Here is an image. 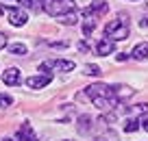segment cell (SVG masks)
Listing matches in <instances>:
<instances>
[{
    "mask_svg": "<svg viewBox=\"0 0 148 141\" xmlns=\"http://www.w3.org/2000/svg\"><path fill=\"white\" fill-rule=\"evenodd\" d=\"M131 57H133V59H137V61H146V59H148V41L135 46L133 52H131Z\"/></svg>",
    "mask_w": 148,
    "mask_h": 141,
    "instance_id": "cell-12",
    "label": "cell"
},
{
    "mask_svg": "<svg viewBox=\"0 0 148 141\" xmlns=\"http://www.w3.org/2000/svg\"><path fill=\"white\" fill-rule=\"evenodd\" d=\"M15 139L18 141H37V135L33 132V126L31 124H22L15 132Z\"/></svg>",
    "mask_w": 148,
    "mask_h": 141,
    "instance_id": "cell-11",
    "label": "cell"
},
{
    "mask_svg": "<svg viewBox=\"0 0 148 141\" xmlns=\"http://www.w3.org/2000/svg\"><path fill=\"white\" fill-rule=\"evenodd\" d=\"M2 82L9 85V87L20 85V82H22V74H20V69L18 67H9L7 72H2Z\"/></svg>",
    "mask_w": 148,
    "mask_h": 141,
    "instance_id": "cell-8",
    "label": "cell"
},
{
    "mask_svg": "<svg viewBox=\"0 0 148 141\" xmlns=\"http://www.w3.org/2000/svg\"><path fill=\"white\" fill-rule=\"evenodd\" d=\"M2 141H11V139H2Z\"/></svg>",
    "mask_w": 148,
    "mask_h": 141,
    "instance_id": "cell-22",
    "label": "cell"
},
{
    "mask_svg": "<svg viewBox=\"0 0 148 141\" xmlns=\"http://www.w3.org/2000/svg\"><path fill=\"white\" fill-rule=\"evenodd\" d=\"M98 132H96V141H118V135L107 126V119L100 117L98 119Z\"/></svg>",
    "mask_w": 148,
    "mask_h": 141,
    "instance_id": "cell-6",
    "label": "cell"
},
{
    "mask_svg": "<svg viewBox=\"0 0 148 141\" xmlns=\"http://www.w3.org/2000/svg\"><path fill=\"white\" fill-rule=\"evenodd\" d=\"M131 33V24L126 18H116V20H111L109 24L105 26V37L111 41H122L126 39Z\"/></svg>",
    "mask_w": 148,
    "mask_h": 141,
    "instance_id": "cell-2",
    "label": "cell"
},
{
    "mask_svg": "<svg viewBox=\"0 0 148 141\" xmlns=\"http://www.w3.org/2000/svg\"><path fill=\"white\" fill-rule=\"evenodd\" d=\"M22 9H31V11H42L44 0H20Z\"/></svg>",
    "mask_w": 148,
    "mask_h": 141,
    "instance_id": "cell-15",
    "label": "cell"
},
{
    "mask_svg": "<svg viewBox=\"0 0 148 141\" xmlns=\"http://www.w3.org/2000/svg\"><path fill=\"white\" fill-rule=\"evenodd\" d=\"M11 102H13V98H11V96H5V93H0V109L9 106Z\"/></svg>",
    "mask_w": 148,
    "mask_h": 141,
    "instance_id": "cell-19",
    "label": "cell"
},
{
    "mask_svg": "<svg viewBox=\"0 0 148 141\" xmlns=\"http://www.w3.org/2000/svg\"><path fill=\"white\" fill-rule=\"evenodd\" d=\"M85 93H87V98H89V100H92L100 111H109V109H116V106H120V102H118V98H116V91H113V87L105 85V82L89 85L87 89H85Z\"/></svg>",
    "mask_w": 148,
    "mask_h": 141,
    "instance_id": "cell-1",
    "label": "cell"
},
{
    "mask_svg": "<svg viewBox=\"0 0 148 141\" xmlns=\"http://www.w3.org/2000/svg\"><path fill=\"white\" fill-rule=\"evenodd\" d=\"M9 52H11V54H18V57H24V54H26V46H24V44H11Z\"/></svg>",
    "mask_w": 148,
    "mask_h": 141,
    "instance_id": "cell-17",
    "label": "cell"
},
{
    "mask_svg": "<svg viewBox=\"0 0 148 141\" xmlns=\"http://www.w3.org/2000/svg\"><path fill=\"white\" fill-rule=\"evenodd\" d=\"M142 124V117H126L124 119V130L126 132H135Z\"/></svg>",
    "mask_w": 148,
    "mask_h": 141,
    "instance_id": "cell-14",
    "label": "cell"
},
{
    "mask_svg": "<svg viewBox=\"0 0 148 141\" xmlns=\"http://www.w3.org/2000/svg\"><path fill=\"white\" fill-rule=\"evenodd\" d=\"M76 124H79V126H76V128H79V132H83V135H85V132H89V124H92V117H89V115H81Z\"/></svg>",
    "mask_w": 148,
    "mask_h": 141,
    "instance_id": "cell-16",
    "label": "cell"
},
{
    "mask_svg": "<svg viewBox=\"0 0 148 141\" xmlns=\"http://www.w3.org/2000/svg\"><path fill=\"white\" fill-rule=\"evenodd\" d=\"M85 76H100V67H98V65H85Z\"/></svg>",
    "mask_w": 148,
    "mask_h": 141,
    "instance_id": "cell-18",
    "label": "cell"
},
{
    "mask_svg": "<svg viewBox=\"0 0 148 141\" xmlns=\"http://www.w3.org/2000/svg\"><path fill=\"white\" fill-rule=\"evenodd\" d=\"M42 72H48V69H59V72H72L74 69V61H61V59H55V61H46V63L39 65Z\"/></svg>",
    "mask_w": 148,
    "mask_h": 141,
    "instance_id": "cell-5",
    "label": "cell"
},
{
    "mask_svg": "<svg viewBox=\"0 0 148 141\" xmlns=\"http://www.w3.org/2000/svg\"><path fill=\"white\" fill-rule=\"evenodd\" d=\"M50 80H52V74H42V76H31V78H26V87H31V89H42V87H46Z\"/></svg>",
    "mask_w": 148,
    "mask_h": 141,
    "instance_id": "cell-9",
    "label": "cell"
},
{
    "mask_svg": "<svg viewBox=\"0 0 148 141\" xmlns=\"http://www.w3.org/2000/svg\"><path fill=\"white\" fill-rule=\"evenodd\" d=\"M5 46H7V35H5V33H0V50H2Z\"/></svg>",
    "mask_w": 148,
    "mask_h": 141,
    "instance_id": "cell-20",
    "label": "cell"
},
{
    "mask_svg": "<svg viewBox=\"0 0 148 141\" xmlns=\"http://www.w3.org/2000/svg\"><path fill=\"white\" fill-rule=\"evenodd\" d=\"M42 9L52 18H63V15L76 11V2L74 0H44Z\"/></svg>",
    "mask_w": 148,
    "mask_h": 141,
    "instance_id": "cell-3",
    "label": "cell"
},
{
    "mask_svg": "<svg viewBox=\"0 0 148 141\" xmlns=\"http://www.w3.org/2000/svg\"><path fill=\"white\" fill-rule=\"evenodd\" d=\"M113 50H116V44H113L111 39H107V37H102V39L96 44V54H98V57L113 54Z\"/></svg>",
    "mask_w": 148,
    "mask_h": 141,
    "instance_id": "cell-10",
    "label": "cell"
},
{
    "mask_svg": "<svg viewBox=\"0 0 148 141\" xmlns=\"http://www.w3.org/2000/svg\"><path fill=\"white\" fill-rule=\"evenodd\" d=\"M107 11H109V5H107L105 0H94L92 5H89L87 9L83 11V15H92V18H98V15L107 13Z\"/></svg>",
    "mask_w": 148,
    "mask_h": 141,
    "instance_id": "cell-7",
    "label": "cell"
},
{
    "mask_svg": "<svg viewBox=\"0 0 148 141\" xmlns=\"http://www.w3.org/2000/svg\"><path fill=\"white\" fill-rule=\"evenodd\" d=\"M94 28H96V18H92V15H85L83 18V35L89 37L94 33Z\"/></svg>",
    "mask_w": 148,
    "mask_h": 141,
    "instance_id": "cell-13",
    "label": "cell"
},
{
    "mask_svg": "<svg viewBox=\"0 0 148 141\" xmlns=\"http://www.w3.org/2000/svg\"><path fill=\"white\" fill-rule=\"evenodd\" d=\"M142 128L148 132V117H144V119H142Z\"/></svg>",
    "mask_w": 148,
    "mask_h": 141,
    "instance_id": "cell-21",
    "label": "cell"
},
{
    "mask_svg": "<svg viewBox=\"0 0 148 141\" xmlns=\"http://www.w3.org/2000/svg\"><path fill=\"white\" fill-rule=\"evenodd\" d=\"M0 13L7 15V20H9L13 26H24V24L28 22L26 11L20 9V7H5V5H0Z\"/></svg>",
    "mask_w": 148,
    "mask_h": 141,
    "instance_id": "cell-4",
    "label": "cell"
}]
</instances>
